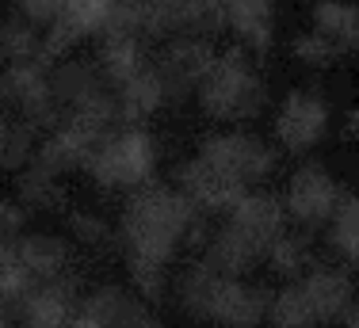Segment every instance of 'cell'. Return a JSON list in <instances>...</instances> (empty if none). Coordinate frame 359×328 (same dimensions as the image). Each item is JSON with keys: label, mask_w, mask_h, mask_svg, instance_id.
<instances>
[{"label": "cell", "mask_w": 359, "mask_h": 328, "mask_svg": "<svg viewBox=\"0 0 359 328\" xmlns=\"http://www.w3.org/2000/svg\"><path fill=\"white\" fill-rule=\"evenodd\" d=\"M207 240V221L191 206L180 187L172 184H145L123 203L118 214V245L134 260L149 264H172L184 248H203Z\"/></svg>", "instance_id": "cell-1"}, {"label": "cell", "mask_w": 359, "mask_h": 328, "mask_svg": "<svg viewBox=\"0 0 359 328\" xmlns=\"http://www.w3.org/2000/svg\"><path fill=\"white\" fill-rule=\"evenodd\" d=\"M172 298L184 317L215 328H264L271 317V290L252 279H229L195 260L172 279Z\"/></svg>", "instance_id": "cell-2"}, {"label": "cell", "mask_w": 359, "mask_h": 328, "mask_svg": "<svg viewBox=\"0 0 359 328\" xmlns=\"http://www.w3.org/2000/svg\"><path fill=\"white\" fill-rule=\"evenodd\" d=\"M195 100L210 123H252L268 107V84H264L260 69L252 65L249 50L233 46L215 57Z\"/></svg>", "instance_id": "cell-3"}, {"label": "cell", "mask_w": 359, "mask_h": 328, "mask_svg": "<svg viewBox=\"0 0 359 328\" xmlns=\"http://www.w3.org/2000/svg\"><path fill=\"white\" fill-rule=\"evenodd\" d=\"M153 168H157V137L142 126H118L104 137L84 172L104 191H138L153 184Z\"/></svg>", "instance_id": "cell-4"}, {"label": "cell", "mask_w": 359, "mask_h": 328, "mask_svg": "<svg viewBox=\"0 0 359 328\" xmlns=\"http://www.w3.org/2000/svg\"><path fill=\"white\" fill-rule=\"evenodd\" d=\"M195 157H203L210 164V168H218L222 176H229L233 184L241 187H260L264 179H271V172H276L279 164V153L271 149L264 137H256L249 130H226V134H207L199 142V153Z\"/></svg>", "instance_id": "cell-5"}, {"label": "cell", "mask_w": 359, "mask_h": 328, "mask_svg": "<svg viewBox=\"0 0 359 328\" xmlns=\"http://www.w3.org/2000/svg\"><path fill=\"white\" fill-rule=\"evenodd\" d=\"M344 187H340V179L332 176L325 164L310 160L302 164V168L290 172L287 179V191H283V206H287V221H294V226L302 229H321L332 221V214H337V206L344 203Z\"/></svg>", "instance_id": "cell-6"}, {"label": "cell", "mask_w": 359, "mask_h": 328, "mask_svg": "<svg viewBox=\"0 0 359 328\" xmlns=\"http://www.w3.org/2000/svg\"><path fill=\"white\" fill-rule=\"evenodd\" d=\"M329 123H332L329 100H325L318 88H294L283 96V103H279L271 130H276V142L283 145L287 153H310L313 145L329 134Z\"/></svg>", "instance_id": "cell-7"}, {"label": "cell", "mask_w": 359, "mask_h": 328, "mask_svg": "<svg viewBox=\"0 0 359 328\" xmlns=\"http://www.w3.org/2000/svg\"><path fill=\"white\" fill-rule=\"evenodd\" d=\"M218 50L210 46V39H199V34H176V39L165 42V50L157 54V73L165 81L168 103H180L187 96H195L203 84V76L210 73Z\"/></svg>", "instance_id": "cell-8"}, {"label": "cell", "mask_w": 359, "mask_h": 328, "mask_svg": "<svg viewBox=\"0 0 359 328\" xmlns=\"http://www.w3.org/2000/svg\"><path fill=\"white\" fill-rule=\"evenodd\" d=\"M81 279L76 271L62 275V279H42L12 306L15 328H69V321L81 309Z\"/></svg>", "instance_id": "cell-9"}, {"label": "cell", "mask_w": 359, "mask_h": 328, "mask_svg": "<svg viewBox=\"0 0 359 328\" xmlns=\"http://www.w3.org/2000/svg\"><path fill=\"white\" fill-rule=\"evenodd\" d=\"M302 298L310 301L318 324H344V317L355 309V279L340 264H313L302 279H294Z\"/></svg>", "instance_id": "cell-10"}, {"label": "cell", "mask_w": 359, "mask_h": 328, "mask_svg": "<svg viewBox=\"0 0 359 328\" xmlns=\"http://www.w3.org/2000/svg\"><path fill=\"white\" fill-rule=\"evenodd\" d=\"M81 309L88 317H96L104 328H161L157 309L145 298H138L130 287L118 282H100L81 298Z\"/></svg>", "instance_id": "cell-11"}, {"label": "cell", "mask_w": 359, "mask_h": 328, "mask_svg": "<svg viewBox=\"0 0 359 328\" xmlns=\"http://www.w3.org/2000/svg\"><path fill=\"white\" fill-rule=\"evenodd\" d=\"M176 187L191 198V206L207 218V214H229L233 203L241 198L249 187L233 184L229 176H222L218 168H210L203 157H187L176 168Z\"/></svg>", "instance_id": "cell-12"}, {"label": "cell", "mask_w": 359, "mask_h": 328, "mask_svg": "<svg viewBox=\"0 0 359 328\" xmlns=\"http://www.w3.org/2000/svg\"><path fill=\"white\" fill-rule=\"evenodd\" d=\"M199 264H207L210 271L229 275V279H249L256 267L268 264V248H260L256 240H249L245 233H237L233 226H222L215 233H207L199 248Z\"/></svg>", "instance_id": "cell-13"}, {"label": "cell", "mask_w": 359, "mask_h": 328, "mask_svg": "<svg viewBox=\"0 0 359 328\" xmlns=\"http://www.w3.org/2000/svg\"><path fill=\"white\" fill-rule=\"evenodd\" d=\"M226 226H233L237 233H245L249 240H256L260 248H271L279 237L287 233V206L279 195L271 191H245L233 203V210L226 214Z\"/></svg>", "instance_id": "cell-14"}, {"label": "cell", "mask_w": 359, "mask_h": 328, "mask_svg": "<svg viewBox=\"0 0 359 328\" xmlns=\"http://www.w3.org/2000/svg\"><path fill=\"white\" fill-rule=\"evenodd\" d=\"M50 88H54L57 107L69 115V111L88 107L92 100L107 96V81L100 73L96 62H81V57H65V62L50 65Z\"/></svg>", "instance_id": "cell-15"}, {"label": "cell", "mask_w": 359, "mask_h": 328, "mask_svg": "<svg viewBox=\"0 0 359 328\" xmlns=\"http://www.w3.org/2000/svg\"><path fill=\"white\" fill-rule=\"evenodd\" d=\"M226 31L237 34L241 50L268 54L276 39V0H226Z\"/></svg>", "instance_id": "cell-16"}, {"label": "cell", "mask_w": 359, "mask_h": 328, "mask_svg": "<svg viewBox=\"0 0 359 328\" xmlns=\"http://www.w3.org/2000/svg\"><path fill=\"white\" fill-rule=\"evenodd\" d=\"M115 100H118V126H142L145 118H153L168 103V92H165L157 65L149 62L134 81H126L115 92Z\"/></svg>", "instance_id": "cell-17"}, {"label": "cell", "mask_w": 359, "mask_h": 328, "mask_svg": "<svg viewBox=\"0 0 359 328\" xmlns=\"http://www.w3.org/2000/svg\"><path fill=\"white\" fill-rule=\"evenodd\" d=\"M20 260L27 264V271L35 279H62L73 271V245L57 233H20L15 237Z\"/></svg>", "instance_id": "cell-18"}, {"label": "cell", "mask_w": 359, "mask_h": 328, "mask_svg": "<svg viewBox=\"0 0 359 328\" xmlns=\"http://www.w3.org/2000/svg\"><path fill=\"white\" fill-rule=\"evenodd\" d=\"M96 65H100V73H104L107 88L118 92L126 81H134V76L149 65L145 39H138V34H104L100 54H96Z\"/></svg>", "instance_id": "cell-19"}, {"label": "cell", "mask_w": 359, "mask_h": 328, "mask_svg": "<svg viewBox=\"0 0 359 328\" xmlns=\"http://www.w3.org/2000/svg\"><path fill=\"white\" fill-rule=\"evenodd\" d=\"M313 31L337 42L344 54H359V4L348 0H318L313 4Z\"/></svg>", "instance_id": "cell-20"}, {"label": "cell", "mask_w": 359, "mask_h": 328, "mask_svg": "<svg viewBox=\"0 0 359 328\" xmlns=\"http://www.w3.org/2000/svg\"><path fill=\"white\" fill-rule=\"evenodd\" d=\"M15 198H20L27 210H42V214L65 210L62 176H54V172H46L42 164L31 160L23 172H15Z\"/></svg>", "instance_id": "cell-21"}, {"label": "cell", "mask_w": 359, "mask_h": 328, "mask_svg": "<svg viewBox=\"0 0 359 328\" xmlns=\"http://www.w3.org/2000/svg\"><path fill=\"white\" fill-rule=\"evenodd\" d=\"M35 134L39 130L20 115H0V172H23L35 160Z\"/></svg>", "instance_id": "cell-22"}, {"label": "cell", "mask_w": 359, "mask_h": 328, "mask_svg": "<svg viewBox=\"0 0 359 328\" xmlns=\"http://www.w3.org/2000/svg\"><path fill=\"white\" fill-rule=\"evenodd\" d=\"M0 62L4 65L42 62V34L35 23H27L23 15H4L0 20Z\"/></svg>", "instance_id": "cell-23"}, {"label": "cell", "mask_w": 359, "mask_h": 328, "mask_svg": "<svg viewBox=\"0 0 359 328\" xmlns=\"http://www.w3.org/2000/svg\"><path fill=\"white\" fill-rule=\"evenodd\" d=\"M325 240L344 264L359 267V195H344L332 221L325 226Z\"/></svg>", "instance_id": "cell-24"}, {"label": "cell", "mask_w": 359, "mask_h": 328, "mask_svg": "<svg viewBox=\"0 0 359 328\" xmlns=\"http://www.w3.org/2000/svg\"><path fill=\"white\" fill-rule=\"evenodd\" d=\"M126 279H130V290L138 298H145L153 309L165 298H172V275H168L165 264H149V260H134L126 256Z\"/></svg>", "instance_id": "cell-25"}, {"label": "cell", "mask_w": 359, "mask_h": 328, "mask_svg": "<svg viewBox=\"0 0 359 328\" xmlns=\"http://www.w3.org/2000/svg\"><path fill=\"white\" fill-rule=\"evenodd\" d=\"M268 267L279 275V279H302L306 271L313 267V256H310V245H306V237H298V233H283V237L276 240V245L268 248Z\"/></svg>", "instance_id": "cell-26"}, {"label": "cell", "mask_w": 359, "mask_h": 328, "mask_svg": "<svg viewBox=\"0 0 359 328\" xmlns=\"http://www.w3.org/2000/svg\"><path fill=\"white\" fill-rule=\"evenodd\" d=\"M268 328H321L318 317H313V309H310V301L298 290V282H287V287L276 290Z\"/></svg>", "instance_id": "cell-27"}, {"label": "cell", "mask_w": 359, "mask_h": 328, "mask_svg": "<svg viewBox=\"0 0 359 328\" xmlns=\"http://www.w3.org/2000/svg\"><path fill=\"white\" fill-rule=\"evenodd\" d=\"M35 282L39 279L27 271V264L20 260L15 240H0V301H4V306H15Z\"/></svg>", "instance_id": "cell-28"}, {"label": "cell", "mask_w": 359, "mask_h": 328, "mask_svg": "<svg viewBox=\"0 0 359 328\" xmlns=\"http://www.w3.org/2000/svg\"><path fill=\"white\" fill-rule=\"evenodd\" d=\"M69 233L76 245L92 248V252H104V248H111L118 240V229L92 210H69Z\"/></svg>", "instance_id": "cell-29"}, {"label": "cell", "mask_w": 359, "mask_h": 328, "mask_svg": "<svg viewBox=\"0 0 359 328\" xmlns=\"http://www.w3.org/2000/svg\"><path fill=\"white\" fill-rule=\"evenodd\" d=\"M290 54H294L302 65H310V69H325V65L337 62V57H344V50H340L337 42H329L325 34L310 31V34H294V42H290Z\"/></svg>", "instance_id": "cell-30"}, {"label": "cell", "mask_w": 359, "mask_h": 328, "mask_svg": "<svg viewBox=\"0 0 359 328\" xmlns=\"http://www.w3.org/2000/svg\"><path fill=\"white\" fill-rule=\"evenodd\" d=\"M15 15H23L35 27H50L62 15V0H15Z\"/></svg>", "instance_id": "cell-31"}, {"label": "cell", "mask_w": 359, "mask_h": 328, "mask_svg": "<svg viewBox=\"0 0 359 328\" xmlns=\"http://www.w3.org/2000/svg\"><path fill=\"white\" fill-rule=\"evenodd\" d=\"M27 206L20 198H0V240H15L27 226Z\"/></svg>", "instance_id": "cell-32"}, {"label": "cell", "mask_w": 359, "mask_h": 328, "mask_svg": "<svg viewBox=\"0 0 359 328\" xmlns=\"http://www.w3.org/2000/svg\"><path fill=\"white\" fill-rule=\"evenodd\" d=\"M69 328H104V324H100L96 317H88V313H84V309H76V317L69 321Z\"/></svg>", "instance_id": "cell-33"}, {"label": "cell", "mask_w": 359, "mask_h": 328, "mask_svg": "<svg viewBox=\"0 0 359 328\" xmlns=\"http://www.w3.org/2000/svg\"><path fill=\"white\" fill-rule=\"evenodd\" d=\"M0 328H15V313H12V306H4V301H0Z\"/></svg>", "instance_id": "cell-34"}, {"label": "cell", "mask_w": 359, "mask_h": 328, "mask_svg": "<svg viewBox=\"0 0 359 328\" xmlns=\"http://www.w3.org/2000/svg\"><path fill=\"white\" fill-rule=\"evenodd\" d=\"M355 306H359V279H355Z\"/></svg>", "instance_id": "cell-35"}]
</instances>
